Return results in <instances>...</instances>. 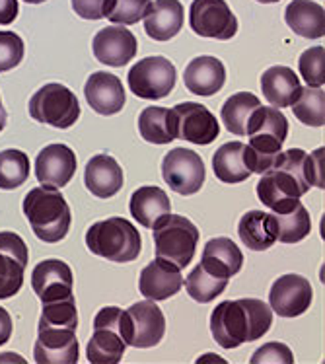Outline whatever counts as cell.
I'll return each mask as SVG.
<instances>
[{"mask_svg":"<svg viewBox=\"0 0 325 364\" xmlns=\"http://www.w3.org/2000/svg\"><path fill=\"white\" fill-rule=\"evenodd\" d=\"M156 257L174 263L183 271L195 257L199 230L197 226L181 215L164 216L154 228Z\"/></svg>","mask_w":325,"mask_h":364,"instance_id":"obj_5","label":"cell"},{"mask_svg":"<svg viewBox=\"0 0 325 364\" xmlns=\"http://www.w3.org/2000/svg\"><path fill=\"white\" fill-rule=\"evenodd\" d=\"M26 263L6 252H0V300L16 296L23 284Z\"/></svg>","mask_w":325,"mask_h":364,"instance_id":"obj_36","label":"cell"},{"mask_svg":"<svg viewBox=\"0 0 325 364\" xmlns=\"http://www.w3.org/2000/svg\"><path fill=\"white\" fill-rule=\"evenodd\" d=\"M250 363L252 364H263V363L292 364L294 363V355H292V350H290L284 343L271 341V343H267V345H263V347H259V349L253 353V357L250 358Z\"/></svg>","mask_w":325,"mask_h":364,"instance_id":"obj_41","label":"cell"},{"mask_svg":"<svg viewBox=\"0 0 325 364\" xmlns=\"http://www.w3.org/2000/svg\"><path fill=\"white\" fill-rule=\"evenodd\" d=\"M201 259L211 261L213 265L226 271L230 277L238 275L244 267V253L230 238L208 240Z\"/></svg>","mask_w":325,"mask_h":364,"instance_id":"obj_32","label":"cell"},{"mask_svg":"<svg viewBox=\"0 0 325 364\" xmlns=\"http://www.w3.org/2000/svg\"><path fill=\"white\" fill-rule=\"evenodd\" d=\"M230 283V275L226 271H222L216 265H213L211 261L201 259L197 267L193 269L187 279H183L187 294L197 300L201 304L213 302L216 296H220L222 292L226 290Z\"/></svg>","mask_w":325,"mask_h":364,"instance_id":"obj_22","label":"cell"},{"mask_svg":"<svg viewBox=\"0 0 325 364\" xmlns=\"http://www.w3.org/2000/svg\"><path fill=\"white\" fill-rule=\"evenodd\" d=\"M4 360H16V363H23L22 358L18 357V355H10V353H6V355H0V363H4Z\"/></svg>","mask_w":325,"mask_h":364,"instance_id":"obj_47","label":"cell"},{"mask_svg":"<svg viewBox=\"0 0 325 364\" xmlns=\"http://www.w3.org/2000/svg\"><path fill=\"white\" fill-rule=\"evenodd\" d=\"M311 284L302 275H282L271 287L269 302L271 310L281 318H298L311 304Z\"/></svg>","mask_w":325,"mask_h":364,"instance_id":"obj_13","label":"cell"},{"mask_svg":"<svg viewBox=\"0 0 325 364\" xmlns=\"http://www.w3.org/2000/svg\"><path fill=\"white\" fill-rule=\"evenodd\" d=\"M185 88L195 96H215L226 82V68L220 59L203 55L193 59L183 73Z\"/></svg>","mask_w":325,"mask_h":364,"instance_id":"obj_19","label":"cell"},{"mask_svg":"<svg viewBox=\"0 0 325 364\" xmlns=\"http://www.w3.org/2000/svg\"><path fill=\"white\" fill-rule=\"evenodd\" d=\"M181 287H183L181 269L176 267L170 261L156 257L141 271L139 290L148 300H154V302L168 300V298L176 296Z\"/></svg>","mask_w":325,"mask_h":364,"instance_id":"obj_17","label":"cell"},{"mask_svg":"<svg viewBox=\"0 0 325 364\" xmlns=\"http://www.w3.org/2000/svg\"><path fill=\"white\" fill-rule=\"evenodd\" d=\"M10 337H12V318L4 308H0V345L10 341Z\"/></svg>","mask_w":325,"mask_h":364,"instance_id":"obj_45","label":"cell"},{"mask_svg":"<svg viewBox=\"0 0 325 364\" xmlns=\"http://www.w3.org/2000/svg\"><path fill=\"white\" fill-rule=\"evenodd\" d=\"M22 38L14 31H0V73H6L16 68L23 59Z\"/></svg>","mask_w":325,"mask_h":364,"instance_id":"obj_40","label":"cell"},{"mask_svg":"<svg viewBox=\"0 0 325 364\" xmlns=\"http://www.w3.org/2000/svg\"><path fill=\"white\" fill-rule=\"evenodd\" d=\"M76 154L67 144H47L36 158V178L41 186L65 187L74 178Z\"/></svg>","mask_w":325,"mask_h":364,"instance_id":"obj_16","label":"cell"},{"mask_svg":"<svg viewBox=\"0 0 325 364\" xmlns=\"http://www.w3.org/2000/svg\"><path fill=\"white\" fill-rule=\"evenodd\" d=\"M31 119L39 121L43 125L68 129L80 117V104L74 96L73 90L65 84L51 82L37 90L30 100Z\"/></svg>","mask_w":325,"mask_h":364,"instance_id":"obj_6","label":"cell"},{"mask_svg":"<svg viewBox=\"0 0 325 364\" xmlns=\"http://www.w3.org/2000/svg\"><path fill=\"white\" fill-rule=\"evenodd\" d=\"M131 215L144 228H154L164 216L171 213L170 197L156 186L139 187L131 197Z\"/></svg>","mask_w":325,"mask_h":364,"instance_id":"obj_24","label":"cell"},{"mask_svg":"<svg viewBox=\"0 0 325 364\" xmlns=\"http://www.w3.org/2000/svg\"><path fill=\"white\" fill-rule=\"evenodd\" d=\"M324 154V146L318 150H314L311 154H306V178H308L311 187H318V189H324L325 187Z\"/></svg>","mask_w":325,"mask_h":364,"instance_id":"obj_43","label":"cell"},{"mask_svg":"<svg viewBox=\"0 0 325 364\" xmlns=\"http://www.w3.org/2000/svg\"><path fill=\"white\" fill-rule=\"evenodd\" d=\"M86 245L94 255L113 263H129L141 255L142 240L133 223L111 216L92 224L86 232Z\"/></svg>","mask_w":325,"mask_h":364,"instance_id":"obj_4","label":"cell"},{"mask_svg":"<svg viewBox=\"0 0 325 364\" xmlns=\"http://www.w3.org/2000/svg\"><path fill=\"white\" fill-rule=\"evenodd\" d=\"M176 67L166 57H146L129 70V88L141 100H162L176 86Z\"/></svg>","mask_w":325,"mask_h":364,"instance_id":"obj_8","label":"cell"},{"mask_svg":"<svg viewBox=\"0 0 325 364\" xmlns=\"http://www.w3.org/2000/svg\"><path fill=\"white\" fill-rule=\"evenodd\" d=\"M245 134H267L284 142L289 136V121L281 109H275L273 105H259L250 117Z\"/></svg>","mask_w":325,"mask_h":364,"instance_id":"obj_33","label":"cell"},{"mask_svg":"<svg viewBox=\"0 0 325 364\" xmlns=\"http://www.w3.org/2000/svg\"><path fill=\"white\" fill-rule=\"evenodd\" d=\"M150 8V0H115L107 20L117 26H133L141 22Z\"/></svg>","mask_w":325,"mask_h":364,"instance_id":"obj_39","label":"cell"},{"mask_svg":"<svg viewBox=\"0 0 325 364\" xmlns=\"http://www.w3.org/2000/svg\"><path fill=\"white\" fill-rule=\"evenodd\" d=\"M84 96L88 105L100 115H115L125 105V88L111 73H94L86 80Z\"/></svg>","mask_w":325,"mask_h":364,"instance_id":"obj_18","label":"cell"},{"mask_svg":"<svg viewBox=\"0 0 325 364\" xmlns=\"http://www.w3.org/2000/svg\"><path fill=\"white\" fill-rule=\"evenodd\" d=\"M324 6L314 0H292L284 10V22L296 36L308 39L324 38Z\"/></svg>","mask_w":325,"mask_h":364,"instance_id":"obj_26","label":"cell"},{"mask_svg":"<svg viewBox=\"0 0 325 364\" xmlns=\"http://www.w3.org/2000/svg\"><path fill=\"white\" fill-rule=\"evenodd\" d=\"M213 171L222 183H242L252 176L247 170L242 142H226L213 156Z\"/></svg>","mask_w":325,"mask_h":364,"instance_id":"obj_27","label":"cell"},{"mask_svg":"<svg viewBox=\"0 0 325 364\" xmlns=\"http://www.w3.org/2000/svg\"><path fill=\"white\" fill-rule=\"evenodd\" d=\"M127 343L117 329L113 327H94V333L90 337L88 363L92 364H119L125 355Z\"/></svg>","mask_w":325,"mask_h":364,"instance_id":"obj_28","label":"cell"},{"mask_svg":"<svg viewBox=\"0 0 325 364\" xmlns=\"http://www.w3.org/2000/svg\"><path fill=\"white\" fill-rule=\"evenodd\" d=\"M70 327L39 326L33 358L37 364H76L80 347Z\"/></svg>","mask_w":325,"mask_h":364,"instance_id":"obj_12","label":"cell"},{"mask_svg":"<svg viewBox=\"0 0 325 364\" xmlns=\"http://www.w3.org/2000/svg\"><path fill=\"white\" fill-rule=\"evenodd\" d=\"M6 119H8V113L4 109V105H2V97H0V133L4 131V127H6Z\"/></svg>","mask_w":325,"mask_h":364,"instance_id":"obj_46","label":"cell"},{"mask_svg":"<svg viewBox=\"0 0 325 364\" xmlns=\"http://www.w3.org/2000/svg\"><path fill=\"white\" fill-rule=\"evenodd\" d=\"M261 4H273V2H279V0H257Z\"/></svg>","mask_w":325,"mask_h":364,"instance_id":"obj_49","label":"cell"},{"mask_svg":"<svg viewBox=\"0 0 325 364\" xmlns=\"http://www.w3.org/2000/svg\"><path fill=\"white\" fill-rule=\"evenodd\" d=\"M273 326V310L257 298L226 300L211 316V333L222 349L261 339Z\"/></svg>","mask_w":325,"mask_h":364,"instance_id":"obj_1","label":"cell"},{"mask_svg":"<svg viewBox=\"0 0 325 364\" xmlns=\"http://www.w3.org/2000/svg\"><path fill=\"white\" fill-rule=\"evenodd\" d=\"M92 51L94 57L107 67H125L134 59L139 47L133 31L115 23L97 31L92 41Z\"/></svg>","mask_w":325,"mask_h":364,"instance_id":"obj_15","label":"cell"},{"mask_svg":"<svg viewBox=\"0 0 325 364\" xmlns=\"http://www.w3.org/2000/svg\"><path fill=\"white\" fill-rule=\"evenodd\" d=\"M273 216L275 223H277V242L298 244L310 234L311 218L302 203L294 205L287 213H277V215L273 213Z\"/></svg>","mask_w":325,"mask_h":364,"instance_id":"obj_31","label":"cell"},{"mask_svg":"<svg viewBox=\"0 0 325 364\" xmlns=\"http://www.w3.org/2000/svg\"><path fill=\"white\" fill-rule=\"evenodd\" d=\"M166 318L154 300L137 302L121 316V337L127 345L137 349H150L164 339Z\"/></svg>","mask_w":325,"mask_h":364,"instance_id":"obj_7","label":"cell"},{"mask_svg":"<svg viewBox=\"0 0 325 364\" xmlns=\"http://www.w3.org/2000/svg\"><path fill=\"white\" fill-rule=\"evenodd\" d=\"M162 178L176 193H197L205 183L203 158L189 149L170 150L162 160Z\"/></svg>","mask_w":325,"mask_h":364,"instance_id":"obj_10","label":"cell"},{"mask_svg":"<svg viewBox=\"0 0 325 364\" xmlns=\"http://www.w3.org/2000/svg\"><path fill=\"white\" fill-rule=\"evenodd\" d=\"M189 23L197 36L218 41H228L238 31V18L226 0H193Z\"/></svg>","mask_w":325,"mask_h":364,"instance_id":"obj_9","label":"cell"},{"mask_svg":"<svg viewBox=\"0 0 325 364\" xmlns=\"http://www.w3.org/2000/svg\"><path fill=\"white\" fill-rule=\"evenodd\" d=\"M139 133L144 141L152 144H168L176 141L178 133H176L174 112L166 107H158V105L142 109L139 117Z\"/></svg>","mask_w":325,"mask_h":364,"instance_id":"obj_29","label":"cell"},{"mask_svg":"<svg viewBox=\"0 0 325 364\" xmlns=\"http://www.w3.org/2000/svg\"><path fill=\"white\" fill-rule=\"evenodd\" d=\"M325 49L324 47H310L300 55L298 67L300 75L311 88H324L325 82Z\"/></svg>","mask_w":325,"mask_h":364,"instance_id":"obj_38","label":"cell"},{"mask_svg":"<svg viewBox=\"0 0 325 364\" xmlns=\"http://www.w3.org/2000/svg\"><path fill=\"white\" fill-rule=\"evenodd\" d=\"M311 189L306 178V152L290 149L281 152L257 183L259 201L277 213H287Z\"/></svg>","mask_w":325,"mask_h":364,"instance_id":"obj_2","label":"cell"},{"mask_svg":"<svg viewBox=\"0 0 325 364\" xmlns=\"http://www.w3.org/2000/svg\"><path fill=\"white\" fill-rule=\"evenodd\" d=\"M259 97L250 92H238L234 96H230L220 109V117L224 127L232 134L244 136L247 133V123L253 112L259 107Z\"/></svg>","mask_w":325,"mask_h":364,"instance_id":"obj_30","label":"cell"},{"mask_svg":"<svg viewBox=\"0 0 325 364\" xmlns=\"http://www.w3.org/2000/svg\"><path fill=\"white\" fill-rule=\"evenodd\" d=\"M84 183L92 195L100 199H110L123 187V170L117 160L110 154H96L86 164Z\"/></svg>","mask_w":325,"mask_h":364,"instance_id":"obj_21","label":"cell"},{"mask_svg":"<svg viewBox=\"0 0 325 364\" xmlns=\"http://www.w3.org/2000/svg\"><path fill=\"white\" fill-rule=\"evenodd\" d=\"M302 90L300 78L289 67L267 68L261 75V92L273 107H290Z\"/></svg>","mask_w":325,"mask_h":364,"instance_id":"obj_23","label":"cell"},{"mask_svg":"<svg viewBox=\"0 0 325 364\" xmlns=\"http://www.w3.org/2000/svg\"><path fill=\"white\" fill-rule=\"evenodd\" d=\"M18 12H20L18 0H0V26L14 22Z\"/></svg>","mask_w":325,"mask_h":364,"instance_id":"obj_44","label":"cell"},{"mask_svg":"<svg viewBox=\"0 0 325 364\" xmlns=\"http://www.w3.org/2000/svg\"><path fill=\"white\" fill-rule=\"evenodd\" d=\"M324 88H302L292 104V113L298 121L308 127H324L325 123Z\"/></svg>","mask_w":325,"mask_h":364,"instance_id":"obj_34","label":"cell"},{"mask_svg":"<svg viewBox=\"0 0 325 364\" xmlns=\"http://www.w3.org/2000/svg\"><path fill=\"white\" fill-rule=\"evenodd\" d=\"M39 326H55V327H78V312L74 304V296L67 300H57L43 304V312L39 318Z\"/></svg>","mask_w":325,"mask_h":364,"instance_id":"obj_37","label":"cell"},{"mask_svg":"<svg viewBox=\"0 0 325 364\" xmlns=\"http://www.w3.org/2000/svg\"><path fill=\"white\" fill-rule=\"evenodd\" d=\"M23 2H28V4H41L45 0H23Z\"/></svg>","mask_w":325,"mask_h":364,"instance_id":"obj_48","label":"cell"},{"mask_svg":"<svg viewBox=\"0 0 325 364\" xmlns=\"http://www.w3.org/2000/svg\"><path fill=\"white\" fill-rule=\"evenodd\" d=\"M115 0H73L76 14L84 20H102L111 14Z\"/></svg>","mask_w":325,"mask_h":364,"instance_id":"obj_42","label":"cell"},{"mask_svg":"<svg viewBox=\"0 0 325 364\" xmlns=\"http://www.w3.org/2000/svg\"><path fill=\"white\" fill-rule=\"evenodd\" d=\"M30 178V160L22 150H2L0 152V189H16Z\"/></svg>","mask_w":325,"mask_h":364,"instance_id":"obj_35","label":"cell"},{"mask_svg":"<svg viewBox=\"0 0 325 364\" xmlns=\"http://www.w3.org/2000/svg\"><path fill=\"white\" fill-rule=\"evenodd\" d=\"M238 236L247 250L265 252L277 242L275 216L263 210H250L238 223Z\"/></svg>","mask_w":325,"mask_h":364,"instance_id":"obj_25","label":"cell"},{"mask_svg":"<svg viewBox=\"0 0 325 364\" xmlns=\"http://www.w3.org/2000/svg\"><path fill=\"white\" fill-rule=\"evenodd\" d=\"M73 269L60 259H45L37 263L31 273V287L41 304L73 298Z\"/></svg>","mask_w":325,"mask_h":364,"instance_id":"obj_14","label":"cell"},{"mask_svg":"<svg viewBox=\"0 0 325 364\" xmlns=\"http://www.w3.org/2000/svg\"><path fill=\"white\" fill-rule=\"evenodd\" d=\"M183 4L179 0H154L142 18L144 31L154 41H170L183 28Z\"/></svg>","mask_w":325,"mask_h":364,"instance_id":"obj_20","label":"cell"},{"mask_svg":"<svg viewBox=\"0 0 325 364\" xmlns=\"http://www.w3.org/2000/svg\"><path fill=\"white\" fill-rule=\"evenodd\" d=\"M171 112H174V119H176V133L181 141L207 146L218 139L220 125L213 112H208L205 105L183 102V104L171 107Z\"/></svg>","mask_w":325,"mask_h":364,"instance_id":"obj_11","label":"cell"},{"mask_svg":"<svg viewBox=\"0 0 325 364\" xmlns=\"http://www.w3.org/2000/svg\"><path fill=\"white\" fill-rule=\"evenodd\" d=\"M23 215L31 230L45 244H57L67 238L73 223L70 207L59 189L33 187L23 199Z\"/></svg>","mask_w":325,"mask_h":364,"instance_id":"obj_3","label":"cell"}]
</instances>
